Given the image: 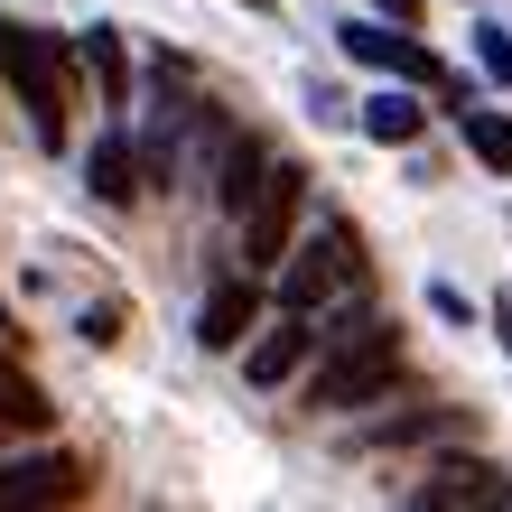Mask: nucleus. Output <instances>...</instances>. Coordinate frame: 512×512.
Wrapping results in <instances>:
<instances>
[{"label": "nucleus", "mask_w": 512, "mask_h": 512, "mask_svg": "<svg viewBox=\"0 0 512 512\" xmlns=\"http://www.w3.org/2000/svg\"><path fill=\"white\" fill-rule=\"evenodd\" d=\"M94 466L84 457H10L0 466V512H47V503H84Z\"/></svg>", "instance_id": "423d86ee"}, {"label": "nucleus", "mask_w": 512, "mask_h": 512, "mask_svg": "<svg viewBox=\"0 0 512 512\" xmlns=\"http://www.w3.org/2000/svg\"><path fill=\"white\" fill-rule=\"evenodd\" d=\"M317 382H308V410H364L391 391V373H401V326L382 317H345L336 336H317Z\"/></svg>", "instance_id": "f257e3e1"}, {"label": "nucleus", "mask_w": 512, "mask_h": 512, "mask_svg": "<svg viewBox=\"0 0 512 512\" xmlns=\"http://www.w3.org/2000/svg\"><path fill=\"white\" fill-rule=\"evenodd\" d=\"M84 187H94L103 205H140L149 187H140V159H131V140L122 131H103L94 140V159H84Z\"/></svg>", "instance_id": "9d476101"}, {"label": "nucleus", "mask_w": 512, "mask_h": 512, "mask_svg": "<svg viewBox=\"0 0 512 512\" xmlns=\"http://www.w3.org/2000/svg\"><path fill=\"white\" fill-rule=\"evenodd\" d=\"M252 317H261V289H252V270H233V280L205 289V308H196V345H205V354H243Z\"/></svg>", "instance_id": "6e6552de"}, {"label": "nucleus", "mask_w": 512, "mask_h": 512, "mask_svg": "<svg viewBox=\"0 0 512 512\" xmlns=\"http://www.w3.org/2000/svg\"><path fill=\"white\" fill-rule=\"evenodd\" d=\"M0 429H10V438H47V429H56V410H47V391L28 382V373L10 364V354H0Z\"/></svg>", "instance_id": "9b49d317"}, {"label": "nucleus", "mask_w": 512, "mask_h": 512, "mask_svg": "<svg viewBox=\"0 0 512 512\" xmlns=\"http://www.w3.org/2000/svg\"><path fill=\"white\" fill-rule=\"evenodd\" d=\"M84 56H94V75H103V94L122 103V94H131V66H122V38H112V28H94V47H84Z\"/></svg>", "instance_id": "dca6fc26"}, {"label": "nucleus", "mask_w": 512, "mask_h": 512, "mask_svg": "<svg viewBox=\"0 0 512 512\" xmlns=\"http://www.w3.org/2000/svg\"><path fill=\"white\" fill-rule=\"evenodd\" d=\"M429 308H438L447 326H466V317H475V298H466V289H447V280H438V289H429Z\"/></svg>", "instance_id": "a211bd4d"}, {"label": "nucleus", "mask_w": 512, "mask_h": 512, "mask_svg": "<svg viewBox=\"0 0 512 512\" xmlns=\"http://www.w3.org/2000/svg\"><path fill=\"white\" fill-rule=\"evenodd\" d=\"M475 56H485L494 84H512V28H475Z\"/></svg>", "instance_id": "f3484780"}, {"label": "nucleus", "mask_w": 512, "mask_h": 512, "mask_svg": "<svg viewBox=\"0 0 512 512\" xmlns=\"http://www.w3.org/2000/svg\"><path fill=\"white\" fill-rule=\"evenodd\" d=\"M308 354H317L308 317H289V308H280V326H270V336H261V345L243 354V373H252V382H289L298 364H308Z\"/></svg>", "instance_id": "1a4fd4ad"}, {"label": "nucleus", "mask_w": 512, "mask_h": 512, "mask_svg": "<svg viewBox=\"0 0 512 512\" xmlns=\"http://www.w3.org/2000/svg\"><path fill=\"white\" fill-rule=\"evenodd\" d=\"M336 47L354 56V66L391 75V84H447V66L410 38V28H391V19H345V28H336Z\"/></svg>", "instance_id": "39448f33"}, {"label": "nucleus", "mask_w": 512, "mask_h": 512, "mask_svg": "<svg viewBox=\"0 0 512 512\" xmlns=\"http://www.w3.org/2000/svg\"><path fill=\"white\" fill-rule=\"evenodd\" d=\"M457 131H466V149L485 159L494 177H512V112H485V103H457Z\"/></svg>", "instance_id": "f8f14e48"}, {"label": "nucleus", "mask_w": 512, "mask_h": 512, "mask_svg": "<svg viewBox=\"0 0 512 512\" xmlns=\"http://www.w3.org/2000/svg\"><path fill=\"white\" fill-rule=\"evenodd\" d=\"M410 512H512V475L447 457V466H429V485H410Z\"/></svg>", "instance_id": "0eeeda50"}, {"label": "nucleus", "mask_w": 512, "mask_h": 512, "mask_svg": "<svg viewBox=\"0 0 512 512\" xmlns=\"http://www.w3.org/2000/svg\"><path fill=\"white\" fill-rule=\"evenodd\" d=\"M364 140H382V149L419 140V103H410V94H373V103H364Z\"/></svg>", "instance_id": "4468645a"}, {"label": "nucleus", "mask_w": 512, "mask_h": 512, "mask_svg": "<svg viewBox=\"0 0 512 512\" xmlns=\"http://www.w3.org/2000/svg\"><path fill=\"white\" fill-rule=\"evenodd\" d=\"M457 429H475L466 410H419V419H391V429H373L364 447H401V438H457Z\"/></svg>", "instance_id": "2eb2a0df"}, {"label": "nucleus", "mask_w": 512, "mask_h": 512, "mask_svg": "<svg viewBox=\"0 0 512 512\" xmlns=\"http://www.w3.org/2000/svg\"><path fill=\"white\" fill-rule=\"evenodd\" d=\"M289 270H280V308L289 317H317L326 298H354L364 289V243H354L345 224H326L317 243H298V252H280Z\"/></svg>", "instance_id": "7ed1b4c3"}, {"label": "nucleus", "mask_w": 512, "mask_h": 512, "mask_svg": "<svg viewBox=\"0 0 512 512\" xmlns=\"http://www.w3.org/2000/svg\"><path fill=\"white\" fill-rule=\"evenodd\" d=\"M261 168H270V159H261V140H224V159H215V177H224V187H215V196H224V215H243V196L261 187Z\"/></svg>", "instance_id": "ddd939ff"}, {"label": "nucleus", "mask_w": 512, "mask_h": 512, "mask_svg": "<svg viewBox=\"0 0 512 512\" xmlns=\"http://www.w3.org/2000/svg\"><path fill=\"white\" fill-rule=\"evenodd\" d=\"M373 10H382L391 28H410V19H419V0H373Z\"/></svg>", "instance_id": "6ab92c4d"}, {"label": "nucleus", "mask_w": 512, "mask_h": 512, "mask_svg": "<svg viewBox=\"0 0 512 512\" xmlns=\"http://www.w3.org/2000/svg\"><path fill=\"white\" fill-rule=\"evenodd\" d=\"M298 205H308V177L298 168H261V187L243 196V270H270L298 243Z\"/></svg>", "instance_id": "20e7f679"}, {"label": "nucleus", "mask_w": 512, "mask_h": 512, "mask_svg": "<svg viewBox=\"0 0 512 512\" xmlns=\"http://www.w3.org/2000/svg\"><path fill=\"white\" fill-rule=\"evenodd\" d=\"M0 75L19 84L28 131H38L47 149H66V112H75V94H66V47L38 38V28H10V19H0Z\"/></svg>", "instance_id": "f03ea898"}]
</instances>
